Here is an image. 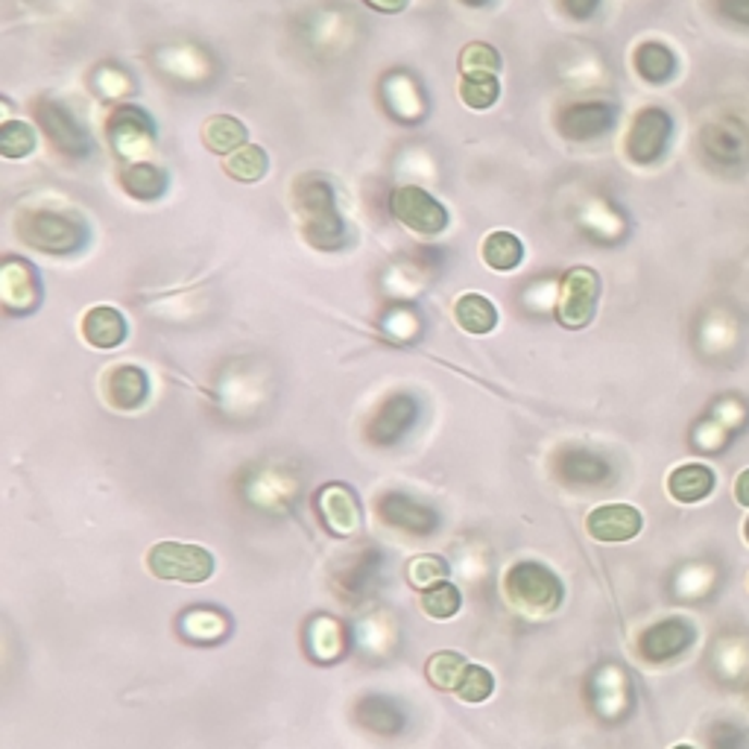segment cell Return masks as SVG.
Listing matches in <instances>:
<instances>
[{
	"mask_svg": "<svg viewBox=\"0 0 749 749\" xmlns=\"http://www.w3.org/2000/svg\"><path fill=\"white\" fill-rule=\"evenodd\" d=\"M615 112L606 103H572L565 106L556 121V130L568 140H591L612 130Z\"/></svg>",
	"mask_w": 749,
	"mask_h": 749,
	"instance_id": "12",
	"label": "cell"
},
{
	"mask_svg": "<svg viewBox=\"0 0 749 749\" xmlns=\"http://www.w3.org/2000/svg\"><path fill=\"white\" fill-rule=\"evenodd\" d=\"M480 255L487 267L498 272H509L515 270L521 258H525V244L515 237L513 232H492L487 234V241L480 244Z\"/></svg>",
	"mask_w": 749,
	"mask_h": 749,
	"instance_id": "22",
	"label": "cell"
},
{
	"mask_svg": "<svg viewBox=\"0 0 749 749\" xmlns=\"http://www.w3.org/2000/svg\"><path fill=\"white\" fill-rule=\"evenodd\" d=\"M560 3H562V10L568 12L572 19L586 21L591 15V12L598 10L600 0H560Z\"/></svg>",
	"mask_w": 749,
	"mask_h": 749,
	"instance_id": "35",
	"label": "cell"
},
{
	"mask_svg": "<svg viewBox=\"0 0 749 749\" xmlns=\"http://www.w3.org/2000/svg\"><path fill=\"white\" fill-rule=\"evenodd\" d=\"M419 416V404L410 395H390L378 410H374L369 428H366V440L374 445H393L410 431L413 421Z\"/></svg>",
	"mask_w": 749,
	"mask_h": 749,
	"instance_id": "9",
	"label": "cell"
},
{
	"mask_svg": "<svg viewBox=\"0 0 749 749\" xmlns=\"http://www.w3.org/2000/svg\"><path fill=\"white\" fill-rule=\"evenodd\" d=\"M83 337L94 348H118L126 340V319L118 308L109 305H97V308L85 310L83 317Z\"/></svg>",
	"mask_w": 749,
	"mask_h": 749,
	"instance_id": "17",
	"label": "cell"
},
{
	"mask_svg": "<svg viewBox=\"0 0 749 749\" xmlns=\"http://www.w3.org/2000/svg\"><path fill=\"white\" fill-rule=\"evenodd\" d=\"M560 478L568 480V483L591 487V483H603L609 478V466L589 451H568V454H562Z\"/></svg>",
	"mask_w": 749,
	"mask_h": 749,
	"instance_id": "23",
	"label": "cell"
},
{
	"mask_svg": "<svg viewBox=\"0 0 749 749\" xmlns=\"http://www.w3.org/2000/svg\"><path fill=\"white\" fill-rule=\"evenodd\" d=\"M721 10L729 15V19L740 21V24H749V0H721Z\"/></svg>",
	"mask_w": 749,
	"mask_h": 749,
	"instance_id": "36",
	"label": "cell"
},
{
	"mask_svg": "<svg viewBox=\"0 0 749 749\" xmlns=\"http://www.w3.org/2000/svg\"><path fill=\"white\" fill-rule=\"evenodd\" d=\"M390 211H393L398 223H404L410 232L421 234V237H437V234L449 229L445 206L416 185L395 187L393 197H390Z\"/></svg>",
	"mask_w": 749,
	"mask_h": 749,
	"instance_id": "6",
	"label": "cell"
},
{
	"mask_svg": "<svg viewBox=\"0 0 749 749\" xmlns=\"http://www.w3.org/2000/svg\"><path fill=\"white\" fill-rule=\"evenodd\" d=\"M459 606H463V594H459L454 582L442 580L437 586H431V589L421 591V609H425L428 618L449 621L457 615Z\"/></svg>",
	"mask_w": 749,
	"mask_h": 749,
	"instance_id": "28",
	"label": "cell"
},
{
	"mask_svg": "<svg viewBox=\"0 0 749 749\" xmlns=\"http://www.w3.org/2000/svg\"><path fill=\"white\" fill-rule=\"evenodd\" d=\"M501 71V53H498L492 45H483V41H471V45L463 47L459 53V74H495Z\"/></svg>",
	"mask_w": 749,
	"mask_h": 749,
	"instance_id": "31",
	"label": "cell"
},
{
	"mask_svg": "<svg viewBox=\"0 0 749 749\" xmlns=\"http://www.w3.org/2000/svg\"><path fill=\"white\" fill-rule=\"evenodd\" d=\"M735 498H738L744 506H749V468L740 475L738 483H735Z\"/></svg>",
	"mask_w": 749,
	"mask_h": 749,
	"instance_id": "38",
	"label": "cell"
},
{
	"mask_svg": "<svg viewBox=\"0 0 749 749\" xmlns=\"http://www.w3.org/2000/svg\"><path fill=\"white\" fill-rule=\"evenodd\" d=\"M693 641V629L685 624L683 618H671L655 624L641 636L638 641V650L650 662H665V659H674V655L685 653Z\"/></svg>",
	"mask_w": 749,
	"mask_h": 749,
	"instance_id": "15",
	"label": "cell"
},
{
	"mask_svg": "<svg viewBox=\"0 0 749 749\" xmlns=\"http://www.w3.org/2000/svg\"><path fill=\"white\" fill-rule=\"evenodd\" d=\"M504 594L525 615H551L562 606L560 577L539 562H515L504 577Z\"/></svg>",
	"mask_w": 749,
	"mask_h": 749,
	"instance_id": "2",
	"label": "cell"
},
{
	"mask_svg": "<svg viewBox=\"0 0 749 749\" xmlns=\"http://www.w3.org/2000/svg\"><path fill=\"white\" fill-rule=\"evenodd\" d=\"M407 577H410V582L416 589H431L437 582L449 580V562L442 560V556H433V553H428V556H416V560L410 562V568H407Z\"/></svg>",
	"mask_w": 749,
	"mask_h": 749,
	"instance_id": "33",
	"label": "cell"
},
{
	"mask_svg": "<svg viewBox=\"0 0 749 749\" xmlns=\"http://www.w3.org/2000/svg\"><path fill=\"white\" fill-rule=\"evenodd\" d=\"M36 150V130L24 121H7L0 126V152L7 159H24Z\"/></svg>",
	"mask_w": 749,
	"mask_h": 749,
	"instance_id": "30",
	"label": "cell"
},
{
	"mask_svg": "<svg viewBox=\"0 0 749 749\" xmlns=\"http://www.w3.org/2000/svg\"><path fill=\"white\" fill-rule=\"evenodd\" d=\"M33 112H36V121L38 126H41V132H45L47 138H50V144H53L62 156H67V159H79V156H85V152L91 150L88 132L74 121V114L67 112V109H62V106L53 103V100H38V103L33 106Z\"/></svg>",
	"mask_w": 749,
	"mask_h": 749,
	"instance_id": "7",
	"label": "cell"
},
{
	"mask_svg": "<svg viewBox=\"0 0 749 749\" xmlns=\"http://www.w3.org/2000/svg\"><path fill=\"white\" fill-rule=\"evenodd\" d=\"M744 533H747V539H749V521H747V527H744Z\"/></svg>",
	"mask_w": 749,
	"mask_h": 749,
	"instance_id": "41",
	"label": "cell"
},
{
	"mask_svg": "<svg viewBox=\"0 0 749 749\" xmlns=\"http://www.w3.org/2000/svg\"><path fill=\"white\" fill-rule=\"evenodd\" d=\"M202 140L217 156H232L234 150H241L246 144V126L232 114H214L202 126Z\"/></svg>",
	"mask_w": 749,
	"mask_h": 749,
	"instance_id": "21",
	"label": "cell"
},
{
	"mask_svg": "<svg viewBox=\"0 0 749 749\" xmlns=\"http://www.w3.org/2000/svg\"><path fill=\"white\" fill-rule=\"evenodd\" d=\"M147 568L152 577L170 582H187V586H199V582L211 580L214 574V556L199 544L185 542H159L152 544L147 553Z\"/></svg>",
	"mask_w": 749,
	"mask_h": 749,
	"instance_id": "4",
	"label": "cell"
},
{
	"mask_svg": "<svg viewBox=\"0 0 749 749\" xmlns=\"http://www.w3.org/2000/svg\"><path fill=\"white\" fill-rule=\"evenodd\" d=\"M454 319H457V326L463 331H468V334H489L498 326V310L487 296L466 293L454 305Z\"/></svg>",
	"mask_w": 749,
	"mask_h": 749,
	"instance_id": "20",
	"label": "cell"
},
{
	"mask_svg": "<svg viewBox=\"0 0 749 749\" xmlns=\"http://www.w3.org/2000/svg\"><path fill=\"white\" fill-rule=\"evenodd\" d=\"M0 287H3V302L12 299L15 291L24 293L29 310L36 308L38 299H41V291H38L36 270L24 261H7L3 263V272H0Z\"/></svg>",
	"mask_w": 749,
	"mask_h": 749,
	"instance_id": "26",
	"label": "cell"
},
{
	"mask_svg": "<svg viewBox=\"0 0 749 749\" xmlns=\"http://www.w3.org/2000/svg\"><path fill=\"white\" fill-rule=\"evenodd\" d=\"M667 489L679 504H697L702 498L712 495L714 471L702 463H688V466L674 468V475L667 478Z\"/></svg>",
	"mask_w": 749,
	"mask_h": 749,
	"instance_id": "19",
	"label": "cell"
},
{
	"mask_svg": "<svg viewBox=\"0 0 749 749\" xmlns=\"http://www.w3.org/2000/svg\"><path fill=\"white\" fill-rule=\"evenodd\" d=\"M103 393L114 410H138L140 404L147 402V395H150V381H147V372L138 369V366H114L112 372L106 374Z\"/></svg>",
	"mask_w": 749,
	"mask_h": 749,
	"instance_id": "14",
	"label": "cell"
},
{
	"mask_svg": "<svg viewBox=\"0 0 749 749\" xmlns=\"http://www.w3.org/2000/svg\"><path fill=\"white\" fill-rule=\"evenodd\" d=\"M319 509L331 533L352 536L360 527V509H357L355 492L346 483H331L319 492Z\"/></svg>",
	"mask_w": 749,
	"mask_h": 749,
	"instance_id": "16",
	"label": "cell"
},
{
	"mask_svg": "<svg viewBox=\"0 0 749 749\" xmlns=\"http://www.w3.org/2000/svg\"><path fill=\"white\" fill-rule=\"evenodd\" d=\"M641 525H644V518L636 506L629 504L598 506L586 518L591 539H598V542H629L641 533Z\"/></svg>",
	"mask_w": 749,
	"mask_h": 749,
	"instance_id": "11",
	"label": "cell"
},
{
	"mask_svg": "<svg viewBox=\"0 0 749 749\" xmlns=\"http://www.w3.org/2000/svg\"><path fill=\"white\" fill-rule=\"evenodd\" d=\"M674 749H693V747H688V744H679V747H674Z\"/></svg>",
	"mask_w": 749,
	"mask_h": 749,
	"instance_id": "40",
	"label": "cell"
},
{
	"mask_svg": "<svg viewBox=\"0 0 749 749\" xmlns=\"http://www.w3.org/2000/svg\"><path fill=\"white\" fill-rule=\"evenodd\" d=\"M459 3H466V7H487L489 0H459Z\"/></svg>",
	"mask_w": 749,
	"mask_h": 749,
	"instance_id": "39",
	"label": "cell"
},
{
	"mask_svg": "<svg viewBox=\"0 0 749 749\" xmlns=\"http://www.w3.org/2000/svg\"><path fill=\"white\" fill-rule=\"evenodd\" d=\"M121 187L132 199L152 202V199H159L168 191V173L159 164H150V161H130L121 170Z\"/></svg>",
	"mask_w": 749,
	"mask_h": 749,
	"instance_id": "18",
	"label": "cell"
},
{
	"mask_svg": "<svg viewBox=\"0 0 749 749\" xmlns=\"http://www.w3.org/2000/svg\"><path fill=\"white\" fill-rule=\"evenodd\" d=\"M19 232L24 244L47 255H71L83 249L88 241V229L79 217L59 214V211H27L19 220Z\"/></svg>",
	"mask_w": 749,
	"mask_h": 749,
	"instance_id": "3",
	"label": "cell"
},
{
	"mask_svg": "<svg viewBox=\"0 0 749 749\" xmlns=\"http://www.w3.org/2000/svg\"><path fill=\"white\" fill-rule=\"evenodd\" d=\"M466 655H459L457 650H440L428 659V679H431L440 691H457L459 679L466 674Z\"/></svg>",
	"mask_w": 749,
	"mask_h": 749,
	"instance_id": "27",
	"label": "cell"
},
{
	"mask_svg": "<svg viewBox=\"0 0 749 749\" xmlns=\"http://www.w3.org/2000/svg\"><path fill=\"white\" fill-rule=\"evenodd\" d=\"M366 7L374 12H384V15H395L407 7V0H364Z\"/></svg>",
	"mask_w": 749,
	"mask_h": 749,
	"instance_id": "37",
	"label": "cell"
},
{
	"mask_svg": "<svg viewBox=\"0 0 749 749\" xmlns=\"http://www.w3.org/2000/svg\"><path fill=\"white\" fill-rule=\"evenodd\" d=\"M671 138V118L662 109H641L627 132V156L636 164H653Z\"/></svg>",
	"mask_w": 749,
	"mask_h": 749,
	"instance_id": "8",
	"label": "cell"
},
{
	"mask_svg": "<svg viewBox=\"0 0 749 749\" xmlns=\"http://www.w3.org/2000/svg\"><path fill=\"white\" fill-rule=\"evenodd\" d=\"M378 515H381V521H386L395 530H404V533L413 536L431 533L437 527V513L419 504V501L402 495V492H390V495L381 498L378 501Z\"/></svg>",
	"mask_w": 749,
	"mask_h": 749,
	"instance_id": "13",
	"label": "cell"
},
{
	"mask_svg": "<svg viewBox=\"0 0 749 749\" xmlns=\"http://www.w3.org/2000/svg\"><path fill=\"white\" fill-rule=\"evenodd\" d=\"M293 206H296V214H299L302 234H305V241L310 246H317L322 253H334L340 246H346V223H343V217L334 206V191H331L326 179L317 176V173L296 179Z\"/></svg>",
	"mask_w": 749,
	"mask_h": 749,
	"instance_id": "1",
	"label": "cell"
},
{
	"mask_svg": "<svg viewBox=\"0 0 749 749\" xmlns=\"http://www.w3.org/2000/svg\"><path fill=\"white\" fill-rule=\"evenodd\" d=\"M600 296V275L591 267H574L565 272L556 302V319L562 328H586L594 319Z\"/></svg>",
	"mask_w": 749,
	"mask_h": 749,
	"instance_id": "5",
	"label": "cell"
},
{
	"mask_svg": "<svg viewBox=\"0 0 749 749\" xmlns=\"http://www.w3.org/2000/svg\"><path fill=\"white\" fill-rule=\"evenodd\" d=\"M712 747L714 749H744V735H740V729L729 726V723H721V726L712 732Z\"/></svg>",
	"mask_w": 749,
	"mask_h": 749,
	"instance_id": "34",
	"label": "cell"
},
{
	"mask_svg": "<svg viewBox=\"0 0 749 749\" xmlns=\"http://www.w3.org/2000/svg\"><path fill=\"white\" fill-rule=\"evenodd\" d=\"M267 168H270V159H267V152L258 144H244L241 150H234L223 161L225 173L237 179V182H244V185H253V182L263 179Z\"/></svg>",
	"mask_w": 749,
	"mask_h": 749,
	"instance_id": "24",
	"label": "cell"
},
{
	"mask_svg": "<svg viewBox=\"0 0 749 749\" xmlns=\"http://www.w3.org/2000/svg\"><path fill=\"white\" fill-rule=\"evenodd\" d=\"M498 94H501V85H498L495 74H471L459 79V100L468 109L483 112V109L498 103Z\"/></svg>",
	"mask_w": 749,
	"mask_h": 749,
	"instance_id": "29",
	"label": "cell"
},
{
	"mask_svg": "<svg viewBox=\"0 0 749 749\" xmlns=\"http://www.w3.org/2000/svg\"><path fill=\"white\" fill-rule=\"evenodd\" d=\"M106 132L112 138L114 152H121L123 159H132L135 152L150 147L152 138H156V130H152L147 112H140L135 106H121L106 123Z\"/></svg>",
	"mask_w": 749,
	"mask_h": 749,
	"instance_id": "10",
	"label": "cell"
},
{
	"mask_svg": "<svg viewBox=\"0 0 749 749\" xmlns=\"http://www.w3.org/2000/svg\"><path fill=\"white\" fill-rule=\"evenodd\" d=\"M633 62H636V71L644 76L647 83H665V79L674 76L676 67L674 53L665 45H659V41H647V45L638 47Z\"/></svg>",
	"mask_w": 749,
	"mask_h": 749,
	"instance_id": "25",
	"label": "cell"
},
{
	"mask_svg": "<svg viewBox=\"0 0 749 749\" xmlns=\"http://www.w3.org/2000/svg\"><path fill=\"white\" fill-rule=\"evenodd\" d=\"M492 691H495V676L489 674L483 665H468L466 674H463V679H459V688L454 693H457L463 702L478 705V702L489 700V697H492Z\"/></svg>",
	"mask_w": 749,
	"mask_h": 749,
	"instance_id": "32",
	"label": "cell"
}]
</instances>
